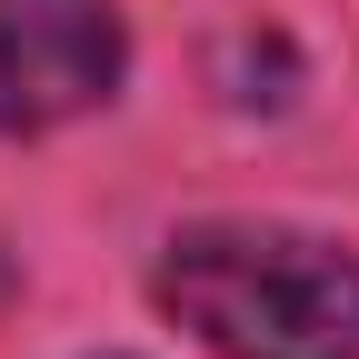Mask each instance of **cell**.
<instances>
[{
    "instance_id": "6da1fadb",
    "label": "cell",
    "mask_w": 359,
    "mask_h": 359,
    "mask_svg": "<svg viewBox=\"0 0 359 359\" xmlns=\"http://www.w3.org/2000/svg\"><path fill=\"white\" fill-rule=\"evenodd\" d=\"M150 299L219 359H359V259L280 219H200L150 269Z\"/></svg>"
},
{
    "instance_id": "7a4b0ae2",
    "label": "cell",
    "mask_w": 359,
    "mask_h": 359,
    "mask_svg": "<svg viewBox=\"0 0 359 359\" xmlns=\"http://www.w3.org/2000/svg\"><path fill=\"white\" fill-rule=\"evenodd\" d=\"M120 11L110 0H0V130L40 140L120 90Z\"/></svg>"
}]
</instances>
